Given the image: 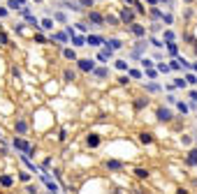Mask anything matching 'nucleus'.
<instances>
[{
	"label": "nucleus",
	"instance_id": "obj_6",
	"mask_svg": "<svg viewBox=\"0 0 197 194\" xmlns=\"http://www.w3.org/2000/svg\"><path fill=\"white\" fill-rule=\"evenodd\" d=\"M139 141H142V143H151V141H153V134H148V132L139 134Z\"/></svg>",
	"mask_w": 197,
	"mask_h": 194
},
{
	"label": "nucleus",
	"instance_id": "obj_7",
	"mask_svg": "<svg viewBox=\"0 0 197 194\" xmlns=\"http://www.w3.org/2000/svg\"><path fill=\"white\" fill-rule=\"evenodd\" d=\"M90 21H93V23H102V21H104V19L100 16L98 12H90Z\"/></svg>",
	"mask_w": 197,
	"mask_h": 194
},
{
	"label": "nucleus",
	"instance_id": "obj_4",
	"mask_svg": "<svg viewBox=\"0 0 197 194\" xmlns=\"http://www.w3.org/2000/svg\"><path fill=\"white\" fill-rule=\"evenodd\" d=\"M86 141H88V146H90V148H95V146L100 143V136H98V134H90V136L86 139Z\"/></svg>",
	"mask_w": 197,
	"mask_h": 194
},
{
	"label": "nucleus",
	"instance_id": "obj_23",
	"mask_svg": "<svg viewBox=\"0 0 197 194\" xmlns=\"http://www.w3.org/2000/svg\"><path fill=\"white\" fill-rule=\"evenodd\" d=\"M81 5H93V0H81Z\"/></svg>",
	"mask_w": 197,
	"mask_h": 194
},
{
	"label": "nucleus",
	"instance_id": "obj_14",
	"mask_svg": "<svg viewBox=\"0 0 197 194\" xmlns=\"http://www.w3.org/2000/svg\"><path fill=\"white\" fill-rule=\"evenodd\" d=\"M42 28H44V30H49V28H54V23H51V19H44V21H42Z\"/></svg>",
	"mask_w": 197,
	"mask_h": 194
},
{
	"label": "nucleus",
	"instance_id": "obj_10",
	"mask_svg": "<svg viewBox=\"0 0 197 194\" xmlns=\"http://www.w3.org/2000/svg\"><path fill=\"white\" fill-rule=\"evenodd\" d=\"M109 44H111V46H109V51H116V49H121V46H123L121 42H118V39H111Z\"/></svg>",
	"mask_w": 197,
	"mask_h": 194
},
{
	"label": "nucleus",
	"instance_id": "obj_5",
	"mask_svg": "<svg viewBox=\"0 0 197 194\" xmlns=\"http://www.w3.org/2000/svg\"><path fill=\"white\" fill-rule=\"evenodd\" d=\"M188 164H197V148H193L188 153Z\"/></svg>",
	"mask_w": 197,
	"mask_h": 194
},
{
	"label": "nucleus",
	"instance_id": "obj_18",
	"mask_svg": "<svg viewBox=\"0 0 197 194\" xmlns=\"http://www.w3.org/2000/svg\"><path fill=\"white\" fill-rule=\"evenodd\" d=\"M116 67H118V70H128V65L123 60H116Z\"/></svg>",
	"mask_w": 197,
	"mask_h": 194
},
{
	"label": "nucleus",
	"instance_id": "obj_3",
	"mask_svg": "<svg viewBox=\"0 0 197 194\" xmlns=\"http://www.w3.org/2000/svg\"><path fill=\"white\" fill-rule=\"evenodd\" d=\"M79 70H84V72H93V62H90V60H79Z\"/></svg>",
	"mask_w": 197,
	"mask_h": 194
},
{
	"label": "nucleus",
	"instance_id": "obj_19",
	"mask_svg": "<svg viewBox=\"0 0 197 194\" xmlns=\"http://www.w3.org/2000/svg\"><path fill=\"white\" fill-rule=\"evenodd\" d=\"M65 58H70V60H74V51H72V49H67V51H65Z\"/></svg>",
	"mask_w": 197,
	"mask_h": 194
},
{
	"label": "nucleus",
	"instance_id": "obj_13",
	"mask_svg": "<svg viewBox=\"0 0 197 194\" xmlns=\"http://www.w3.org/2000/svg\"><path fill=\"white\" fill-rule=\"evenodd\" d=\"M93 72H95V76H100V79L107 76V70H95V67H93Z\"/></svg>",
	"mask_w": 197,
	"mask_h": 194
},
{
	"label": "nucleus",
	"instance_id": "obj_22",
	"mask_svg": "<svg viewBox=\"0 0 197 194\" xmlns=\"http://www.w3.org/2000/svg\"><path fill=\"white\" fill-rule=\"evenodd\" d=\"M186 81H188V83H197V79L193 76V74H188V76H186Z\"/></svg>",
	"mask_w": 197,
	"mask_h": 194
},
{
	"label": "nucleus",
	"instance_id": "obj_9",
	"mask_svg": "<svg viewBox=\"0 0 197 194\" xmlns=\"http://www.w3.org/2000/svg\"><path fill=\"white\" fill-rule=\"evenodd\" d=\"M14 146H16V148H21V150H28V143L23 141V139H16V141H14Z\"/></svg>",
	"mask_w": 197,
	"mask_h": 194
},
{
	"label": "nucleus",
	"instance_id": "obj_1",
	"mask_svg": "<svg viewBox=\"0 0 197 194\" xmlns=\"http://www.w3.org/2000/svg\"><path fill=\"white\" fill-rule=\"evenodd\" d=\"M121 19H123L125 23H130V21L134 19V12H132V9H123V12H121Z\"/></svg>",
	"mask_w": 197,
	"mask_h": 194
},
{
	"label": "nucleus",
	"instance_id": "obj_12",
	"mask_svg": "<svg viewBox=\"0 0 197 194\" xmlns=\"http://www.w3.org/2000/svg\"><path fill=\"white\" fill-rule=\"evenodd\" d=\"M132 33H134V35H139V37H142L144 33H146V30H144L142 26H132Z\"/></svg>",
	"mask_w": 197,
	"mask_h": 194
},
{
	"label": "nucleus",
	"instance_id": "obj_16",
	"mask_svg": "<svg viewBox=\"0 0 197 194\" xmlns=\"http://www.w3.org/2000/svg\"><path fill=\"white\" fill-rule=\"evenodd\" d=\"M88 44H102V39H100V37H95V35H93V37H88Z\"/></svg>",
	"mask_w": 197,
	"mask_h": 194
},
{
	"label": "nucleus",
	"instance_id": "obj_15",
	"mask_svg": "<svg viewBox=\"0 0 197 194\" xmlns=\"http://www.w3.org/2000/svg\"><path fill=\"white\" fill-rule=\"evenodd\" d=\"M109 169H121V162H116V159H111V162H107Z\"/></svg>",
	"mask_w": 197,
	"mask_h": 194
},
{
	"label": "nucleus",
	"instance_id": "obj_17",
	"mask_svg": "<svg viewBox=\"0 0 197 194\" xmlns=\"http://www.w3.org/2000/svg\"><path fill=\"white\" fill-rule=\"evenodd\" d=\"M72 42H74V44H77V46H81V44H84V39H81V37H77V35L72 37Z\"/></svg>",
	"mask_w": 197,
	"mask_h": 194
},
{
	"label": "nucleus",
	"instance_id": "obj_20",
	"mask_svg": "<svg viewBox=\"0 0 197 194\" xmlns=\"http://www.w3.org/2000/svg\"><path fill=\"white\" fill-rule=\"evenodd\" d=\"M65 81H74V74H72V72H70V70L65 72Z\"/></svg>",
	"mask_w": 197,
	"mask_h": 194
},
{
	"label": "nucleus",
	"instance_id": "obj_8",
	"mask_svg": "<svg viewBox=\"0 0 197 194\" xmlns=\"http://www.w3.org/2000/svg\"><path fill=\"white\" fill-rule=\"evenodd\" d=\"M0 183H2L5 187H9L12 183H14V180H12V176H0Z\"/></svg>",
	"mask_w": 197,
	"mask_h": 194
},
{
	"label": "nucleus",
	"instance_id": "obj_24",
	"mask_svg": "<svg viewBox=\"0 0 197 194\" xmlns=\"http://www.w3.org/2000/svg\"><path fill=\"white\" fill-rule=\"evenodd\" d=\"M195 70H197V65H195Z\"/></svg>",
	"mask_w": 197,
	"mask_h": 194
},
{
	"label": "nucleus",
	"instance_id": "obj_2",
	"mask_svg": "<svg viewBox=\"0 0 197 194\" xmlns=\"http://www.w3.org/2000/svg\"><path fill=\"white\" fill-rule=\"evenodd\" d=\"M158 120H162V123H165V120H172V111L160 109V111H158Z\"/></svg>",
	"mask_w": 197,
	"mask_h": 194
},
{
	"label": "nucleus",
	"instance_id": "obj_11",
	"mask_svg": "<svg viewBox=\"0 0 197 194\" xmlns=\"http://www.w3.org/2000/svg\"><path fill=\"white\" fill-rule=\"evenodd\" d=\"M134 173H137V178H148V171H146V169H137Z\"/></svg>",
	"mask_w": 197,
	"mask_h": 194
},
{
	"label": "nucleus",
	"instance_id": "obj_21",
	"mask_svg": "<svg viewBox=\"0 0 197 194\" xmlns=\"http://www.w3.org/2000/svg\"><path fill=\"white\" fill-rule=\"evenodd\" d=\"M44 180H46V178H44ZM46 185H49V190H54V192H58V187H56L54 183H51V180H46Z\"/></svg>",
	"mask_w": 197,
	"mask_h": 194
}]
</instances>
